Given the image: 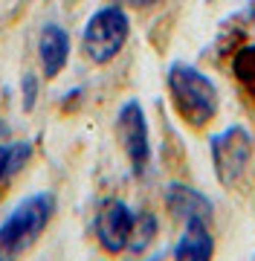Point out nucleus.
<instances>
[{
    "label": "nucleus",
    "mask_w": 255,
    "mask_h": 261,
    "mask_svg": "<svg viewBox=\"0 0 255 261\" xmlns=\"http://www.w3.org/2000/svg\"><path fill=\"white\" fill-rule=\"evenodd\" d=\"M165 82H168L171 105L186 125L200 130L217 116L220 96H217L215 82L203 70H197L194 64H186V61H174L168 67Z\"/></svg>",
    "instance_id": "f257e3e1"
},
{
    "label": "nucleus",
    "mask_w": 255,
    "mask_h": 261,
    "mask_svg": "<svg viewBox=\"0 0 255 261\" xmlns=\"http://www.w3.org/2000/svg\"><path fill=\"white\" fill-rule=\"evenodd\" d=\"M52 212H55V197L49 192L23 197L9 212V218L0 224V261L26 252L47 229Z\"/></svg>",
    "instance_id": "f03ea898"
},
{
    "label": "nucleus",
    "mask_w": 255,
    "mask_h": 261,
    "mask_svg": "<svg viewBox=\"0 0 255 261\" xmlns=\"http://www.w3.org/2000/svg\"><path fill=\"white\" fill-rule=\"evenodd\" d=\"M128 35H131V20L122 6H102L87 18L81 32V49L93 64H107L122 53Z\"/></svg>",
    "instance_id": "7ed1b4c3"
},
{
    "label": "nucleus",
    "mask_w": 255,
    "mask_h": 261,
    "mask_svg": "<svg viewBox=\"0 0 255 261\" xmlns=\"http://www.w3.org/2000/svg\"><path fill=\"white\" fill-rule=\"evenodd\" d=\"M209 154H212L217 183L226 189H235L249 171V163H252L255 154V140L244 125H229L226 130H220L209 140Z\"/></svg>",
    "instance_id": "20e7f679"
},
{
    "label": "nucleus",
    "mask_w": 255,
    "mask_h": 261,
    "mask_svg": "<svg viewBox=\"0 0 255 261\" xmlns=\"http://www.w3.org/2000/svg\"><path fill=\"white\" fill-rule=\"evenodd\" d=\"M116 134H119V142H122L125 154L131 160L133 174L136 177L145 174V168L151 163V142H148L145 111H142V105L136 99H128L119 108V113H116Z\"/></svg>",
    "instance_id": "39448f33"
},
{
    "label": "nucleus",
    "mask_w": 255,
    "mask_h": 261,
    "mask_svg": "<svg viewBox=\"0 0 255 261\" xmlns=\"http://www.w3.org/2000/svg\"><path fill=\"white\" fill-rule=\"evenodd\" d=\"M133 218L131 206L122 203V200H104L102 209L96 212V238L102 244L104 252H122L128 250V241H131L133 232Z\"/></svg>",
    "instance_id": "423d86ee"
},
{
    "label": "nucleus",
    "mask_w": 255,
    "mask_h": 261,
    "mask_svg": "<svg viewBox=\"0 0 255 261\" xmlns=\"http://www.w3.org/2000/svg\"><path fill=\"white\" fill-rule=\"evenodd\" d=\"M165 206H168V212L174 218H180L183 224L189 221V218H203V221H212V212H215V206L209 200L203 192H197L194 186L189 183H168L165 192Z\"/></svg>",
    "instance_id": "0eeeda50"
},
{
    "label": "nucleus",
    "mask_w": 255,
    "mask_h": 261,
    "mask_svg": "<svg viewBox=\"0 0 255 261\" xmlns=\"http://www.w3.org/2000/svg\"><path fill=\"white\" fill-rule=\"evenodd\" d=\"M38 58L47 79H55L70 58V35L58 23H47L38 38Z\"/></svg>",
    "instance_id": "6e6552de"
},
{
    "label": "nucleus",
    "mask_w": 255,
    "mask_h": 261,
    "mask_svg": "<svg viewBox=\"0 0 255 261\" xmlns=\"http://www.w3.org/2000/svg\"><path fill=\"white\" fill-rule=\"evenodd\" d=\"M212 221L203 218H189L186 229L180 235L177 247H174V258H189V261H206L215 255V238L209 229Z\"/></svg>",
    "instance_id": "1a4fd4ad"
},
{
    "label": "nucleus",
    "mask_w": 255,
    "mask_h": 261,
    "mask_svg": "<svg viewBox=\"0 0 255 261\" xmlns=\"http://www.w3.org/2000/svg\"><path fill=\"white\" fill-rule=\"evenodd\" d=\"M232 79L244 90L246 99L255 105V44L235 49V56H232Z\"/></svg>",
    "instance_id": "9d476101"
},
{
    "label": "nucleus",
    "mask_w": 255,
    "mask_h": 261,
    "mask_svg": "<svg viewBox=\"0 0 255 261\" xmlns=\"http://www.w3.org/2000/svg\"><path fill=\"white\" fill-rule=\"evenodd\" d=\"M157 229H160L157 215L148 212V209L139 212L136 218H133V232H131V241H128V250H131V252H145L148 247H151Z\"/></svg>",
    "instance_id": "9b49d317"
},
{
    "label": "nucleus",
    "mask_w": 255,
    "mask_h": 261,
    "mask_svg": "<svg viewBox=\"0 0 255 261\" xmlns=\"http://www.w3.org/2000/svg\"><path fill=\"white\" fill-rule=\"evenodd\" d=\"M20 90H23V108L32 111L35 102H38V79H35L32 73H26L23 79H20Z\"/></svg>",
    "instance_id": "f8f14e48"
},
{
    "label": "nucleus",
    "mask_w": 255,
    "mask_h": 261,
    "mask_svg": "<svg viewBox=\"0 0 255 261\" xmlns=\"http://www.w3.org/2000/svg\"><path fill=\"white\" fill-rule=\"evenodd\" d=\"M9 154L12 142H6V125H0V180L9 177Z\"/></svg>",
    "instance_id": "ddd939ff"
},
{
    "label": "nucleus",
    "mask_w": 255,
    "mask_h": 261,
    "mask_svg": "<svg viewBox=\"0 0 255 261\" xmlns=\"http://www.w3.org/2000/svg\"><path fill=\"white\" fill-rule=\"evenodd\" d=\"M128 6H136V9H145V6H154V3H162V0H122Z\"/></svg>",
    "instance_id": "4468645a"
}]
</instances>
